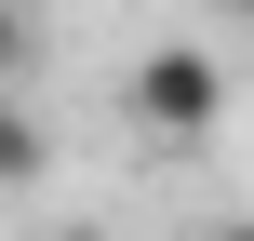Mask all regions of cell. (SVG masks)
Wrapping results in <instances>:
<instances>
[{
  "label": "cell",
  "instance_id": "cell-5",
  "mask_svg": "<svg viewBox=\"0 0 254 241\" xmlns=\"http://www.w3.org/2000/svg\"><path fill=\"white\" fill-rule=\"evenodd\" d=\"M228 241H254V228H228Z\"/></svg>",
  "mask_w": 254,
  "mask_h": 241
},
{
  "label": "cell",
  "instance_id": "cell-3",
  "mask_svg": "<svg viewBox=\"0 0 254 241\" xmlns=\"http://www.w3.org/2000/svg\"><path fill=\"white\" fill-rule=\"evenodd\" d=\"M27 54H40V13H27V0H0V80H27Z\"/></svg>",
  "mask_w": 254,
  "mask_h": 241
},
{
  "label": "cell",
  "instance_id": "cell-4",
  "mask_svg": "<svg viewBox=\"0 0 254 241\" xmlns=\"http://www.w3.org/2000/svg\"><path fill=\"white\" fill-rule=\"evenodd\" d=\"M201 13H214V27H254V0H201Z\"/></svg>",
  "mask_w": 254,
  "mask_h": 241
},
{
  "label": "cell",
  "instance_id": "cell-2",
  "mask_svg": "<svg viewBox=\"0 0 254 241\" xmlns=\"http://www.w3.org/2000/svg\"><path fill=\"white\" fill-rule=\"evenodd\" d=\"M40 174H54V134H40V107L0 80V188H40Z\"/></svg>",
  "mask_w": 254,
  "mask_h": 241
},
{
  "label": "cell",
  "instance_id": "cell-1",
  "mask_svg": "<svg viewBox=\"0 0 254 241\" xmlns=\"http://www.w3.org/2000/svg\"><path fill=\"white\" fill-rule=\"evenodd\" d=\"M121 107H134L147 148H214V121H228V54H214V40H147V54L121 67Z\"/></svg>",
  "mask_w": 254,
  "mask_h": 241
}]
</instances>
